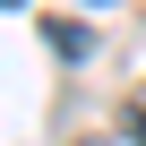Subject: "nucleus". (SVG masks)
Segmentation results:
<instances>
[{"label":"nucleus","instance_id":"nucleus-4","mask_svg":"<svg viewBox=\"0 0 146 146\" xmlns=\"http://www.w3.org/2000/svg\"><path fill=\"white\" fill-rule=\"evenodd\" d=\"M86 146H103V137H86Z\"/></svg>","mask_w":146,"mask_h":146},{"label":"nucleus","instance_id":"nucleus-1","mask_svg":"<svg viewBox=\"0 0 146 146\" xmlns=\"http://www.w3.org/2000/svg\"><path fill=\"white\" fill-rule=\"evenodd\" d=\"M43 43H52V52H60V60H86V52H95V43H86V26H52V35H43Z\"/></svg>","mask_w":146,"mask_h":146},{"label":"nucleus","instance_id":"nucleus-3","mask_svg":"<svg viewBox=\"0 0 146 146\" xmlns=\"http://www.w3.org/2000/svg\"><path fill=\"white\" fill-rule=\"evenodd\" d=\"M0 9H17V0H0Z\"/></svg>","mask_w":146,"mask_h":146},{"label":"nucleus","instance_id":"nucleus-2","mask_svg":"<svg viewBox=\"0 0 146 146\" xmlns=\"http://www.w3.org/2000/svg\"><path fill=\"white\" fill-rule=\"evenodd\" d=\"M129 137H137V146H146V103H137V112H129Z\"/></svg>","mask_w":146,"mask_h":146}]
</instances>
